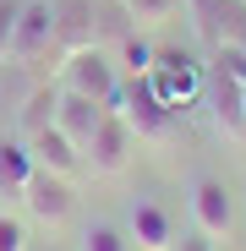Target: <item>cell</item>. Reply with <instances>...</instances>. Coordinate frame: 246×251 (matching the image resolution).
<instances>
[{"instance_id":"1","label":"cell","mask_w":246,"mask_h":251,"mask_svg":"<svg viewBox=\"0 0 246 251\" xmlns=\"http://www.w3.org/2000/svg\"><path fill=\"white\" fill-rule=\"evenodd\" d=\"M109 109L132 126V137H137V142H153V148H170L175 131H181V115L153 93L148 71H142V76H126V88L109 99Z\"/></svg>"},{"instance_id":"2","label":"cell","mask_w":246,"mask_h":251,"mask_svg":"<svg viewBox=\"0 0 246 251\" xmlns=\"http://www.w3.org/2000/svg\"><path fill=\"white\" fill-rule=\"evenodd\" d=\"M55 82H60L66 93H82V99L109 104L120 93V66H115L109 44H82V50H66L55 60Z\"/></svg>"},{"instance_id":"3","label":"cell","mask_w":246,"mask_h":251,"mask_svg":"<svg viewBox=\"0 0 246 251\" xmlns=\"http://www.w3.org/2000/svg\"><path fill=\"white\" fill-rule=\"evenodd\" d=\"M22 213L38 224V229H60L77 219V180L71 175H55V170H38L27 175V191H22Z\"/></svg>"},{"instance_id":"4","label":"cell","mask_w":246,"mask_h":251,"mask_svg":"<svg viewBox=\"0 0 246 251\" xmlns=\"http://www.w3.org/2000/svg\"><path fill=\"white\" fill-rule=\"evenodd\" d=\"M235 191L219 180V175H197L191 180V224H197V235L208 240V246H224L230 235H235Z\"/></svg>"},{"instance_id":"5","label":"cell","mask_w":246,"mask_h":251,"mask_svg":"<svg viewBox=\"0 0 246 251\" xmlns=\"http://www.w3.org/2000/svg\"><path fill=\"white\" fill-rule=\"evenodd\" d=\"M55 44V0H22L11 27V66H44Z\"/></svg>"},{"instance_id":"6","label":"cell","mask_w":246,"mask_h":251,"mask_svg":"<svg viewBox=\"0 0 246 251\" xmlns=\"http://www.w3.org/2000/svg\"><path fill=\"white\" fill-rule=\"evenodd\" d=\"M132 153H137L132 126L120 120L115 109H109V115L99 120L93 142L82 148V164H88V175H99V180H115V175H126V170H132Z\"/></svg>"},{"instance_id":"7","label":"cell","mask_w":246,"mask_h":251,"mask_svg":"<svg viewBox=\"0 0 246 251\" xmlns=\"http://www.w3.org/2000/svg\"><path fill=\"white\" fill-rule=\"evenodd\" d=\"M120 229H126L132 251H175V213L159 197H132Z\"/></svg>"},{"instance_id":"8","label":"cell","mask_w":246,"mask_h":251,"mask_svg":"<svg viewBox=\"0 0 246 251\" xmlns=\"http://www.w3.org/2000/svg\"><path fill=\"white\" fill-rule=\"evenodd\" d=\"M148 82H153V93L170 104L175 115H181L186 104H197V99H202V71H197L186 55H170V50H153Z\"/></svg>"},{"instance_id":"9","label":"cell","mask_w":246,"mask_h":251,"mask_svg":"<svg viewBox=\"0 0 246 251\" xmlns=\"http://www.w3.org/2000/svg\"><path fill=\"white\" fill-rule=\"evenodd\" d=\"M104 17V0H55V44L60 55L66 50H82V44H99V22Z\"/></svg>"},{"instance_id":"10","label":"cell","mask_w":246,"mask_h":251,"mask_svg":"<svg viewBox=\"0 0 246 251\" xmlns=\"http://www.w3.org/2000/svg\"><path fill=\"white\" fill-rule=\"evenodd\" d=\"M27 153H33L38 170H55V175H71V180L88 170V164H82V148L60 131V126H44L38 137H27Z\"/></svg>"},{"instance_id":"11","label":"cell","mask_w":246,"mask_h":251,"mask_svg":"<svg viewBox=\"0 0 246 251\" xmlns=\"http://www.w3.org/2000/svg\"><path fill=\"white\" fill-rule=\"evenodd\" d=\"M109 115V104H99V99H82V93H66L60 88V109H55V126L77 142V148H88L93 142V131H99V120Z\"/></svg>"},{"instance_id":"12","label":"cell","mask_w":246,"mask_h":251,"mask_svg":"<svg viewBox=\"0 0 246 251\" xmlns=\"http://www.w3.org/2000/svg\"><path fill=\"white\" fill-rule=\"evenodd\" d=\"M27 175H33V153H27V142H22V137H0V207L22 202Z\"/></svg>"},{"instance_id":"13","label":"cell","mask_w":246,"mask_h":251,"mask_svg":"<svg viewBox=\"0 0 246 251\" xmlns=\"http://www.w3.org/2000/svg\"><path fill=\"white\" fill-rule=\"evenodd\" d=\"M55 109H60V82L50 76V82H33V93L22 99V109H17V137L27 142V137H38L44 126H55Z\"/></svg>"},{"instance_id":"14","label":"cell","mask_w":246,"mask_h":251,"mask_svg":"<svg viewBox=\"0 0 246 251\" xmlns=\"http://www.w3.org/2000/svg\"><path fill=\"white\" fill-rule=\"evenodd\" d=\"M214 120H219V131L230 137V142H246V109H241V93H235V82L219 71V82H214Z\"/></svg>"},{"instance_id":"15","label":"cell","mask_w":246,"mask_h":251,"mask_svg":"<svg viewBox=\"0 0 246 251\" xmlns=\"http://www.w3.org/2000/svg\"><path fill=\"white\" fill-rule=\"evenodd\" d=\"M77 251H132V240H126V229H120L115 219H82Z\"/></svg>"},{"instance_id":"16","label":"cell","mask_w":246,"mask_h":251,"mask_svg":"<svg viewBox=\"0 0 246 251\" xmlns=\"http://www.w3.org/2000/svg\"><path fill=\"white\" fill-rule=\"evenodd\" d=\"M186 0H120V11L132 17V27H164Z\"/></svg>"},{"instance_id":"17","label":"cell","mask_w":246,"mask_h":251,"mask_svg":"<svg viewBox=\"0 0 246 251\" xmlns=\"http://www.w3.org/2000/svg\"><path fill=\"white\" fill-rule=\"evenodd\" d=\"M109 55H115V66H120V71H126V76H142V71L153 66V44H142V38H137V33H120Z\"/></svg>"},{"instance_id":"18","label":"cell","mask_w":246,"mask_h":251,"mask_svg":"<svg viewBox=\"0 0 246 251\" xmlns=\"http://www.w3.org/2000/svg\"><path fill=\"white\" fill-rule=\"evenodd\" d=\"M0 251H27V224L11 207H0Z\"/></svg>"},{"instance_id":"19","label":"cell","mask_w":246,"mask_h":251,"mask_svg":"<svg viewBox=\"0 0 246 251\" xmlns=\"http://www.w3.org/2000/svg\"><path fill=\"white\" fill-rule=\"evenodd\" d=\"M17 11H22V0H0V66L11 60V27H17Z\"/></svg>"},{"instance_id":"20","label":"cell","mask_w":246,"mask_h":251,"mask_svg":"<svg viewBox=\"0 0 246 251\" xmlns=\"http://www.w3.org/2000/svg\"><path fill=\"white\" fill-rule=\"evenodd\" d=\"M181 251H214V246H208V240L197 235V240H181Z\"/></svg>"},{"instance_id":"21","label":"cell","mask_w":246,"mask_h":251,"mask_svg":"<svg viewBox=\"0 0 246 251\" xmlns=\"http://www.w3.org/2000/svg\"><path fill=\"white\" fill-rule=\"evenodd\" d=\"M235 93H241V109H246V82H235Z\"/></svg>"}]
</instances>
